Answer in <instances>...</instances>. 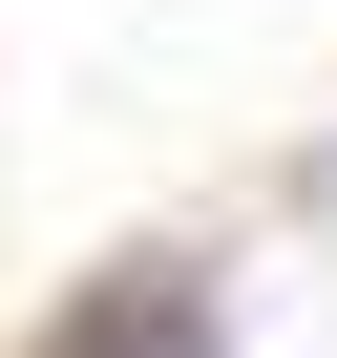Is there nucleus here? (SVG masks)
Wrapping results in <instances>:
<instances>
[{
    "mask_svg": "<svg viewBox=\"0 0 337 358\" xmlns=\"http://www.w3.org/2000/svg\"><path fill=\"white\" fill-rule=\"evenodd\" d=\"M43 358H211V295L148 253V274H106V295H85V316H64Z\"/></svg>",
    "mask_w": 337,
    "mask_h": 358,
    "instance_id": "nucleus-1",
    "label": "nucleus"
}]
</instances>
